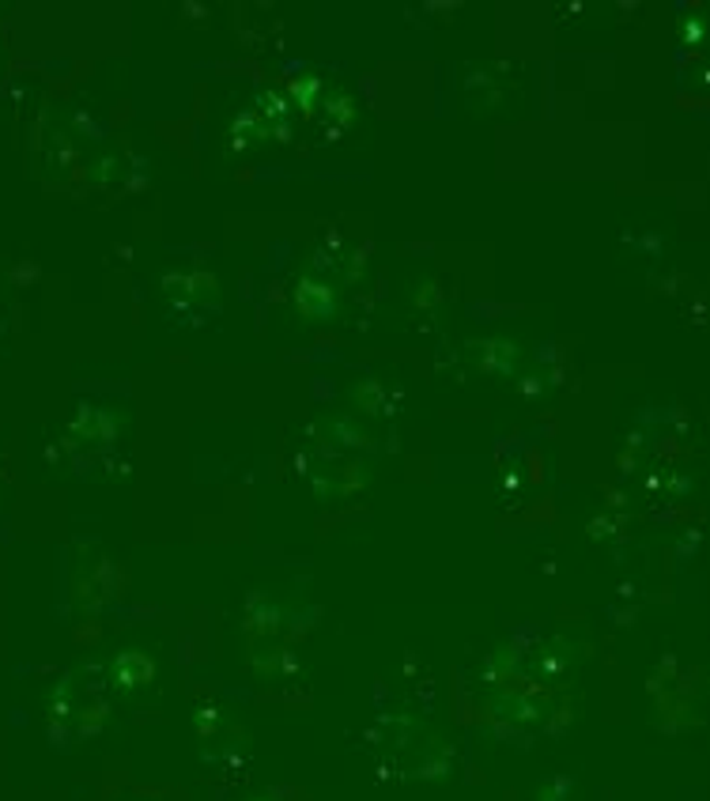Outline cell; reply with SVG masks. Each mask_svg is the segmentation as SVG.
Here are the masks:
<instances>
[{"instance_id": "1", "label": "cell", "mask_w": 710, "mask_h": 801, "mask_svg": "<svg viewBox=\"0 0 710 801\" xmlns=\"http://www.w3.org/2000/svg\"><path fill=\"white\" fill-rule=\"evenodd\" d=\"M295 307H299L306 322H329L337 314V291H333V284L318 280V276H303L295 284Z\"/></svg>"}]
</instances>
